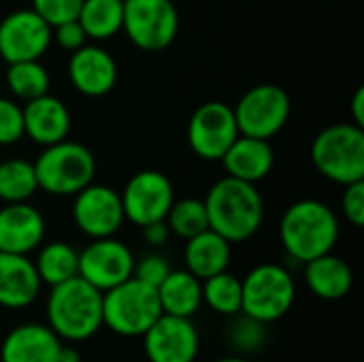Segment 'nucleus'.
Instances as JSON below:
<instances>
[{"label":"nucleus","mask_w":364,"mask_h":362,"mask_svg":"<svg viewBox=\"0 0 364 362\" xmlns=\"http://www.w3.org/2000/svg\"><path fill=\"white\" fill-rule=\"evenodd\" d=\"M209 228L228 243L252 239L264 222V201L256 183L235 177L218 179L205 196Z\"/></svg>","instance_id":"obj_1"},{"label":"nucleus","mask_w":364,"mask_h":362,"mask_svg":"<svg viewBox=\"0 0 364 362\" xmlns=\"http://www.w3.org/2000/svg\"><path fill=\"white\" fill-rule=\"evenodd\" d=\"M279 239L286 254L305 265L335 250L339 241V218L322 201H296L284 211L279 222Z\"/></svg>","instance_id":"obj_2"},{"label":"nucleus","mask_w":364,"mask_h":362,"mask_svg":"<svg viewBox=\"0 0 364 362\" xmlns=\"http://www.w3.org/2000/svg\"><path fill=\"white\" fill-rule=\"evenodd\" d=\"M47 320L60 339L87 341L102 326V292L79 275L55 284L47 299Z\"/></svg>","instance_id":"obj_3"},{"label":"nucleus","mask_w":364,"mask_h":362,"mask_svg":"<svg viewBox=\"0 0 364 362\" xmlns=\"http://www.w3.org/2000/svg\"><path fill=\"white\" fill-rule=\"evenodd\" d=\"M311 162L322 177L348 186L364 179V128L352 122L326 126L311 143Z\"/></svg>","instance_id":"obj_4"},{"label":"nucleus","mask_w":364,"mask_h":362,"mask_svg":"<svg viewBox=\"0 0 364 362\" xmlns=\"http://www.w3.org/2000/svg\"><path fill=\"white\" fill-rule=\"evenodd\" d=\"M34 171L38 190L51 196H75L94 181L96 158L83 143L64 139L43 149Z\"/></svg>","instance_id":"obj_5"},{"label":"nucleus","mask_w":364,"mask_h":362,"mask_svg":"<svg viewBox=\"0 0 364 362\" xmlns=\"http://www.w3.org/2000/svg\"><path fill=\"white\" fill-rule=\"evenodd\" d=\"M160 316L158 290L136 277L102 292V324L122 337H143Z\"/></svg>","instance_id":"obj_6"},{"label":"nucleus","mask_w":364,"mask_h":362,"mask_svg":"<svg viewBox=\"0 0 364 362\" xmlns=\"http://www.w3.org/2000/svg\"><path fill=\"white\" fill-rule=\"evenodd\" d=\"M241 312L264 324L282 320L292 309L296 299L294 277L288 269L273 262L254 267L245 280H241Z\"/></svg>","instance_id":"obj_7"},{"label":"nucleus","mask_w":364,"mask_h":362,"mask_svg":"<svg viewBox=\"0 0 364 362\" xmlns=\"http://www.w3.org/2000/svg\"><path fill=\"white\" fill-rule=\"evenodd\" d=\"M239 132L256 139H273L290 119V96L282 85L260 83L250 87L232 107Z\"/></svg>","instance_id":"obj_8"},{"label":"nucleus","mask_w":364,"mask_h":362,"mask_svg":"<svg viewBox=\"0 0 364 362\" xmlns=\"http://www.w3.org/2000/svg\"><path fill=\"white\" fill-rule=\"evenodd\" d=\"M122 30L143 51L166 49L179 32V11L173 0H124Z\"/></svg>","instance_id":"obj_9"},{"label":"nucleus","mask_w":364,"mask_h":362,"mask_svg":"<svg viewBox=\"0 0 364 362\" xmlns=\"http://www.w3.org/2000/svg\"><path fill=\"white\" fill-rule=\"evenodd\" d=\"M239 134L241 132L235 119V111L222 100L203 102L188 122L190 149L209 162L222 160Z\"/></svg>","instance_id":"obj_10"},{"label":"nucleus","mask_w":364,"mask_h":362,"mask_svg":"<svg viewBox=\"0 0 364 362\" xmlns=\"http://www.w3.org/2000/svg\"><path fill=\"white\" fill-rule=\"evenodd\" d=\"M119 196L126 220L141 228L145 224L166 220V213L175 203V190L171 179L162 171L154 169L134 173Z\"/></svg>","instance_id":"obj_11"},{"label":"nucleus","mask_w":364,"mask_h":362,"mask_svg":"<svg viewBox=\"0 0 364 362\" xmlns=\"http://www.w3.org/2000/svg\"><path fill=\"white\" fill-rule=\"evenodd\" d=\"M53 38V28L32 9H17L0 19V58L6 64L41 60Z\"/></svg>","instance_id":"obj_12"},{"label":"nucleus","mask_w":364,"mask_h":362,"mask_svg":"<svg viewBox=\"0 0 364 362\" xmlns=\"http://www.w3.org/2000/svg\"><path fill=\"white\" fill-rule=\"evenodd\" d=\"M134 273V256L130 247L113 237L92 239V243L79 252V271L87 284L107 292L122 282L130 280Z\"/></svg>","instance_id":"obj_13"},{"label":"nucleus","mask_w":364,"mask_h":362,"mask_svg":"<svg viewBox=\"0 0 364 362\" xmlns=\"http://www.w3.org/2000/svg\"><path fill=\"white\" fill-rule=\"evenodd\" d=\"M73 220L77 228L90 239L113 237L126 220L119 192L92 181L75 194Z\"/></svg>","instance_id":"obj_14"},{"label":"nucleus","mask_w":364,"mask_h":362,"mask_svg":"<svg viewBox=\"0 0 364 362\" xmlns=\"http://www.w3.org/2000/svg\"><path fill=\"white\" fill-rule=\"evenodd\" d=\"M143 348L149 362H194L200 339L190 318L162 314L145 331Z\"/></svg>","instance_id":"obj_15"},{"label":"nucleus","mask_w":364,"mask_h":362,"mask_svg":"<svg viewBox=\"0 0 364 362\" xmlns=\"http://www.w3.org/2000/svg\"><path fill=\"white\" fill-rule=\"evenodd\" d=\"M68 79L79 94L100 98L115 87L117 64L105 47L85 43L68 60Z\"/></svg>","instance_id":"obj_16"},{"label":"nucleus","mask_w":364,"mask_h":362,"mask_svg":"<svg viewBox=\"0 0 364 362\" xmlns=\"http://www.w3.org/2000/svg\"><path fill=\"white\" fill-rule=\"evenodd\" d=\"M45 237L43 213L26 203H6L0 209V252L28 256Z\"/></svg>","instance_id":"obj_17"},{"label":"nucleus","mask_w":364,"mask_h":362,"mask_svg":"<svg viewBox=\"0 0 364 362\" xmlns=\"http://www.w3.org/2000/svg\"><path fill=\"white\" fill-rule=\"evenodd\" d=\"M23 137L36 145H53L68 139L70 132V111L68 107L51 96L49 92L23 102Z\"/></svg>","instance_id":"obj_18"},{"label":"nucleus","mask_w":364,"mask_h":362,"mask_svg":"<svg viewBox=\"0 0 364 362\" xmlns=\"http://www.w3.org/2000/svg\"><path fill=\"white\" fill-rule=\"evenodd\" d=\"M41 277L34 262L21 254L0 252V307L23 309L36 301Z\"/></svg>","instance_id":"obj_19"},{"label":"nucleus","mask_w":364,"mask_h":362,"mask_svg":"<svg viewBox=\"0 0 364 362\" xmlns=\"http://www.w3.org/2000/svg\"><path fill=\"white\" fill-rule=\"evenodd\" d=\"M220 162L224 164L228 177H235L247 183H258L264 177H269V173L273 171L275 151L271 143L264 139L239 134Z\"/></svg>","instance_id":"obj_20"},{"label":"nucleus","mask_w":364,"mask_h":362,"mask_svg":"<svg viewBox=\"0 0 364 362\" xmlns=\"http://www.w3.org/2000/svg\"><path fill=\"white\" fill-rule=\"evenodd\" d=\"M62 339L43 324L13 329L0 348V362H55Z\"/></svg>","instance_id":"obj_21"},{"label":"nucleus","mask_w":364,"mask_h":362,"mask_svg":"<svg viewBox=\"0 0 364 362\" xmlns=\"http://www.w3.org/2000/svg\"><path fill=\"white\" fill-rule=\"evenodd\" d=\"M305 284L316 297L324 301H339L350 294L354 273L343 258L331 252L305 262Z\"/></svg>","instance_id":"obj_22"},{"label":"nucleus","mask_w":364,"mask_h":362,"mask_svg":"<svg viewBox=\"0 0 364 362\" xmlns=\"http://www.w3.org/2000/svg\"><path fill=\"white\" fill-rule=\"evenodd\" d=\"M230 245L232 243H228L222 235H218L211 228L198 233L186 243V252H183L186 269L200 282L222 271H228L230 256H232Z\"/></svg>","instance_id":"obj_23"},{"label":"nucleus","mask_w":364,"mask_h":362,"mask_svg":"<svg viewBox=\"0 0 364 362\" xmlns=\"http://www.w3.org/2000/svg\"><path fill=\"white\" fill-rule=\"evenodd\" d=\"M158 299L162 314L192 318L203 305V282L188 269L173 271L158 286Z\"/></svg>","instance_id":"obj_24"},{"label":"nucleus","mask_w":364,"mask_h":362,"mask_svg":"<svg viewBox=\"0 0 364 362\" xmlns=\"http://www.w3.org/2000/svg\"><path fill=\"white\" fill-rule=\"evenodd\" d=\"M77 21L92 41L113 38L124 26V0H83Z\"/></svg>","instance_id":"obj_25"},{"label":"nucleus","mask_w":364,"mask_h":362,"mask_svg":"<svg viewBox=\"0 0 364 362\" xmlns=\"http://www.w3.org/2000/svg\"><path fill=\"white\" fill-rule=\"evenodd\" d=\"M34 267L41 277V284L55 286L77 275L79 252L64 241H53L41 247Z\"/></svg>","instance_id":"obj_26"},{"label":"nucleus","mask_w":364,"mask_h":362,"mask_svg":"<svg viewBox=\"0 0 364 362\" xmlns=\"http://www.w3.org/2000/svg\"><path fill=\"white\" fill-rule=\"evenodd\" d=\"M38 190L34 162L11 158L0 162V201L26 203Z\"/></svg>","instance_id":"obj_27"},{"label":"nucleus","mask_w":364,"mask_h":362,"mask_svg":"<svg viewBox=\"0 0 364 362\" xmlns=\"http://www.w3.org/2000/svg\"><path fill=\"white\" fill-rule=\"evenodd\" d=\"M6 85L13 92L15 98L28 102L32 98H38L49 92L51 79L47 68L41 64V60H26V62H13L6 70Z\"/></svg>","instance_id":"obj_28"},{"label":"nucleus","mask_w":364,"mask_h":362,"mask_svg":"<svg viewBox=\"0 0 364 362\" xmlns=\"http://www.w3.org/2000/svg\"><path fill=\"white\" fill-rule=\"evenodd\" d=\"M241 301H243L241 280L230 275L228 271L203 280V303L209 305L215 314L235 316L241 312Z\"/></svg>","instance_id":"obj_29"},{"label":"nucleus","mask_w":364,"mask_h":362,"mask_svg":"<svg viewBox=\"0 0 364 362\" xmlns=\"http://www.w3.org/2000/svg\"><path fill=\"white\" fill-rule=\"evenodd\" d=\"M166 224L171 228V235H177L181 239H192L198 233L209 228L207 207L200 198H181L175 201L166 213Z\"/></svg>","instance_id":"obj_30"},{"label":"nucleus","mask_w":364,"mask_h":362,"mask_svg":"<svg viewBox=\"0 0 364 362\" xmlns=\"http://www.w3.org/2000/svg\"><path fill=\"white\" fill-rule=\"evenodd\" d=\"M232 322L228 324V331H226V341L228 346L239 354V356H245V354H256L264 348L267 344V326L264 322H258L254 320L252 316L239 312L235 316H230Z\"/></svg>","instance_id":"obj_31"},{"label":"nucleus","mask_w":364,"mask_h":362,"mask_svg":"<svg viewBox=\"0 0 364 362\" xmlns=\"http://www.w3.org/2000/svg\"><path fill=\"white\" fill-rule=\"evenodd\" d=\"M83 0H32V11L38 13L51 28L73 21L79 15Z\"/></svg>","instance_id":"obj_32"},{"label":"nucleus","mask_w":364,"mask_h":362,"mask_svg":"<svg viewBox=\"0 0 364 362\" xmlns=\"http://www.w3.org/2000/svg\"><path fill=\"white\" fill-rule=\"evenodd\" d=\"M23 139V111L17 102L0 96V145H15Z\"/></svg>","instance_id":"obj_33"},{"label":"nucleus","mask_w":364,"mask_h":362,"mask_svg":"<svg viewBox=\"0 0 364 362\" xmlns=\"http://www.w3.org/2000/svg\"><path fill=\"white\" fill-rule=\"evenodd\" d=\"M171 273V265L166 262V258H162L160 254H149L145 258H141L139 262L134 260V273L132 277L141 280L147 286H154L158 290V286L164 282V277Z\"/></svg>","instance_id":"obj_34"},{"label":"nucleus","mask_w":364,"mask_h":362,"mask_svg":"<svg viewBox=\"0 0 364 362\" xmlns=\"http://www.w3.org/2000/svg\"><path fill=\"white\" fill-rule=\"evenodd\" d=\"M346 192L341 196V211L348 222L356 228L364 226V179L343 186Z\"/></svg>","instance_id":"obj_35"},{"label":"nucleus","mask_w":364,"mask_h":362,"mask_svg":"<svg viewBox=\"0 0 364 362\" xmlns=\"http://www.w3.org/2000/svg\"><path fill=\"white\" fill-rule=\"evenodd\" d=\"M53 38L58 41V45H60L62 49H66V51L73 53L75 49H79V47L85 45L87 34H85V30L81 28V23H79L77 19H73V21H64V23L55 26V28H53Z\"/></svg>","instance_id":"obj_36"},{"label":"nucleus","mask_w":364,"mask_h":362,"mask_svg":"<svg viewBox=\"0 0 364 362\" xmlns=\"http://www.w3.org/2000/svg\"><path fill=\"white\" fill-rule=\"evenodd\" d=\"M143 237L151 247H162V245H166V241L171 237V228H168L166 220L151 222V224L143 226Z\"/></svg>","instance_id":"obj_37"},{"label":"nucleus","mask_w":364,"mask_h":362,"mask_svg":"<svg viewBox=\"0 0 364 362\" xmlns=\"http://www.w3.org/2000/svg\"><path fill=\"white\" fill-rule=\"evenodd\" d=\"M352 124L364 126V87H356L354 96H352Z\"/></svg>","instance_id":"obj_38"},{"label":"nucleus","mask_w":364,"mask_h":362,"mask_svg":"<svg viewBox=\"0 0 364 362\" xmlns=\"http://www.w3.org/2000/svg\"><path fill=\"white\" fill-rule=\"evenodd\" d=\"M55 362H81V356H79V352L73 346H62L60 352H58V361Z\"/></svg>","instance_id":"obj_39"},{"label":"nucleus","mask_w":364,"mask_h":362,"mask_svg":"<svg viewBox=\"0 0 364 362\" xmlns=\"http://www.w3.org/2000/svg\"><path fill=\"white\" fill-rule=\"evenodd\" d=\"M218 362H250L245 356H226V358H222V361Z\"/></svg>","instance_id":"obj_40"},{"label":"nucleus","mask_w":364,"mask_h":362,"mask_svg":"<svg viewBox=\"0 0 364 362\" xmlns=\"http://www.w3.org/2000/svg\"><path fill=\"white\" fill-rule=\"evenodd\" d=\"M0 309H2V307H0Z\"/></svg>","instance_id":"obj_41"}]
</instances>
